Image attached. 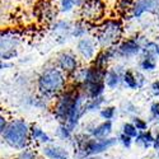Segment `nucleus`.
Returning a JSON list of instances; mask_svg holds the SVG:
<instances>
[{
	"instance_id": "473e14b6",
	"label": "nucleus",
	"mask_w": 159,
	"mask_h": 159,
	"mask_svg": "<svg viewBox=\"0 0 159 159\" xmlns=\"http://www.w3.org/2000/svg\"><path fill=\"white\" fill-rule=\"evenodd\" d=\"M150 89H152V92H153L154 96H159V79H158V80H154V82L152 83Z\"/></svg>"
},
{
	"instance_id": "ddd939ff",
	"label": "nucleus",
	"mask_w": 159,
	"mask_h": 159,
	"mask_svg": "<svg viewBox=\"0 0 159 159\" xmlns=\"http://www.w3.org/2000/svg\"><path fill=\"white\" fill-rule=\"evenodd\" d=\"M57 13H59V10H57L56 4H52L50 0H42V2H39L36 7L37 18L45 23H52L54 20H56Z\"/></svg>"
},
{
	"instance_id": "7c9ffc66",
	"label": "nucleus",
	"mask_w": 159,
	"mask_h": 159,
	"mask_svg": "<svg viewBox=\"0 0 159 159\" xmlns=\"http://www.w3.org/2000/svg\"><path fill=\"white\" fill-rule=\"evenodd\" d=\"M150 115L154 120H159V101H155L150 104Z\"/></svg>"
},
{
	"instance_id": "2f4dec72",
	"label": "nucleus",
	"mask_w": 159,
	"mask_h": 159,
	"mask_svg": "<svg viewBox=\"0 0 159 159\" xmlns=\"http://www.w3.org/2000/svg\"><path fill=\"white\" fill-rule=\"evenodd\" d=\"M8 117L4 115V113H2L0 112V135L3 134V131H4V129L7 127V125H8Z\"/></svg>"
},
{
	"instance_id": "f03ea898",
	"label": "nucleus",
	"mask_w": 159,
	"mask_h": 159,
	"mask_svg": "<svg viewBox=\"0 0 159 159\" xmlns=\"http://www.w3.org/2000/svg\"><path fill=\"white\" fill-rule=\"evenodd\" d=\"M73 145L75 148V152L78 153L79 158H85L89 155H99L104 152L110 150L111 148L116 147L118 144L117 138H103V139H96L89 136L87 132H79V134L73 135Z\"/></svg>"
},
{
	"instance_id": "4be33fe9",
	"label": "nucleus",
	"mask_w": 159,
	"mask_h": 159,
	"mask_svg": "<svg viewBox=\"0 0 159 159\" xmlns=\"http://www.w3.org/2000/svg\"><path fill=\"white\" fill-rule=\"evenodd\" d=\"M104 104V97H96V98H87L85 101V111L88 112H96L99 111Z\"/></svg>"
},
{
	"instance_id": "393cba45",
	"label": "nucleus",
	"mask_w": 159,
	"mask_h": 159,
	"mask_svg": "<svg viewBox=\"0 0 159 159\" xmlns=\"http://www.w3.org/2000/svg\"><path fill=\"white\" fill-rule=\"evenodd\" d=\"M117 115V108L115 106H106L99 110V117L103 120H113Z\"/></svg>"
},
{
	"instance_id": "58836bf2",
	"label": "nucleus",
	"mask_w": 159,
	"mask_h": 159,
	"mask_svg": "<svg viewBox=\"0 0 159 159\" xmlns=\"http://www.w3.org/2000/svg\"><path fill=\"white\" fill-rule=\"evenodd\" d=\"M37 159H47L46 157H37Z\"/></svg>"
},
{
	"instance_id": "423d86ee",
	"label": "nucleus",
	"mask_w": 159,
	"mask_h": 159,
	"mask_svg": "<svg viewBox=\"0 0 159 159\" xmlns=\"http://www.w3.org/2000/svg\"><path fill=\"white\" fill-rule=\"evenodd\" d=\"M23 42L22 34L16 30H2L0 31V60L10 61L14 60Z\"/></svg>"
},
{
	"instance_id": "f3484780",
	"label": "nucleus",
	"mask_w": 159,
	"mask_h": 159,
	"mask_svg": "<svg viewBox=\"0 0 159 159\" xmlns=\"http://www.w3.org/2000/svg\"><path fill=\"white\" fill-rule=\"evenodd\" d=\"M122 73H124V70L120 69V66H116V68H107L106 76H104L106 87H107L108 89H116L122 83V80H121Z\"/></svg>"
},
{
	"instance_id": "b1692460",
	"label": "nucleus",
	"mask_w": 159,
	"mask_h": 159,
	"mask_svg": "<svg viewBox=\"0 0 159 159\" xmlns=\"http://www.w3.org/2000/svg\"><path fill=\"white\" fill-rule=\"evenodd\" d=\"M56 135H57V138L60 139V140H62V141H70L71 139H73V135H74V132L66 126L65 124H61L60 122V125H59V127H57V130H56Z\"/></svg>"
},
{
	"instance_id": "f257e3e1",
	"label": "nucleus",
	"mask_w": 159,
	"mask_h": 159,
	"mask_svg": "<svg viewBox=\"0 0 159 159\" xmlns=\"http://www.w3.org/2000/svg\"><path fill=\"white\" fill-rule=\"evenodd\" d=\"M69 76L61 71L56 65L47 66L37 78V89L39 98L43 101H54L66 88Z\"/></svg>"
},
{
	"instance_id": "6e6552de",
	"label": "nucleus",
	"mask_w": 159,
	"mask_h": 159,
	"mask_svg": "<svg viewBox=\"0 0 159 159\" xmlns=\"http://www.w3.org/2000/svg\"><path fill=\"white\" fill-rule=\"evenodd\" d=\"M147 38H138L135 37H130L121 39L116 46H113L115 52H116V57H121V59H131L139 56L143 51V43L145 42Z\"/></svg>"
},
{
	"instance_id": "9b49d317",
	"label": "nucleus",
	"mask_w": 159,
	"mask_h": 159,
	"mask_svg": "<svg viewBox=\"0 0 159 159\" xmlns=\"http://www.w3.org/2000/svg\"><path fill=\"white\" fill-rule=\"evenodd\" d=\"M130 14L134 19H140L145 14L159 17V0H136L130 9Z\"/></svg>"
},
{
	"instance_id": "4c0bfd02",
	"label": "nucleus",
	"mask_w": 159,
	"mask_h": 159,
	"mask_svg": "<svg viewBox=\"0 0 159 159\" xmlns=\"http://www.w3.org/2000/svg\"><path fill=\"white\" fill-rule=\"evenodd\" d=\"M83 2H84V0H75V3H76V5H78V7L80 5V4L83 3Z\"/></svg>"
},
{
	"instance_id": "39448f33",
	"label": "nucleus",
	"mask_w": 159,
	"mask_h": 159,
	"mask_svg": "<svg viewBox=\"0 0 159 159\" xmlns=\"http://www.w3.org/2000/svg\"><path fill=\"white\" fill-rule=\"evenodd\" d=\"M79 93H80V88L70 83V85L69 84L66 85V88L54 99L52 115H54V117L59 122L64 124L66 121L71 108L74 107V104L76 102Z\"/></svg>"
},
{
	"instance_id": "ea45409f",
	"label": "nucleus",
	"mask_w": 159,
	"mask_h": 159,
	"mask_svg": "<svg viewBox=\"0 0 159 159\" xmlns=\"http://www.w3.org/2000/svg\"><path fill=\"white\" fill-rule=\"evenodd\" d=\"M157 155H158V158H159V149L157 150Z\"/></svg>"
},
{
	"instance_id": "c756f323",
	"label": "nucleus",
	"mask_w": 159,
	"mask_h": 159,
	"mask_svg": "<svg viewBox=\"0 0 159 159\" xmlns=\"http://www.w3.org/2000/svg\"><path fill=\"white\" fill-rule=\"evenodd\" d=\"M117 140H118V143H120V144L122 145V147H124V148H126V149L131 148L132 143H134V139H132V138H130V136H127V135H125L124 132H121V134L118 135Z\"/></svg>"
},
{
	"instance_id": "412c9836",
	"label": "nucleus",
	"mask_w": 159,
	"mask_h": 159,
	"mask_svg": "<svg viewBox=\"0 0 159 159\" xmlns=\"http://www.w3.org/2000/svg\"><path fill=\"white\" fill-rule=\"evenodd\" d=\"M121 80L122 83L129 88V89H139V84H138V74L136 71L131 70V69H125L122 75H121Z\"/></svg>"
},
{
	"instance_id": "a878e982",
	"label": "nucleus",
	"mask_w": 159,
	"mask_h": 159,
	"mask_svg": "<svg viewBox=\"0 0 159 159\" xmlns=\"http://www.w3.org/2000/svg\"><path fill=\"white\" fill-rule=\"evenodd\" d=\"M121 111L125 113V115H129V116H135L136 112H138V107L134 104V103H131L130 101H125L121 103Z\"/></svg>"
},
{
	"instance_id": "1a4fd4ad",
	"label": "nucleus",
	"mask_w": 159,
	"mask_h": 159,
	"mask_svg": "<svg viewBox=\"0 0 159 159\" xmlns=\"http://www.w3.org/2000/svg\"><path fill=\"white\" fill-rule=\"evenodd\" d=\"M55 65L70 78L79 68H80L82 62H80L79 56L76 55V52H73L70 50H64V51H60L56 55Z\"/></svg>"
},
{
	"instance_id": "cd10ccee",
	"label": "nucleus",
	"mask_w": 159,
	"mask_h": 159,
	"mask_svg": "<svg viewBox=\"0 0 159 159\" xmlns=\"http://www.w3.org/2000/svg\"><path fill=\"white\" fill-rule=\"evenodd\" d=\"M16 159H37V153L28 147L23 150H19V154L16 157Z\"/></svg>"
},
{
	"instance_id": "2eb2a0df",
	"label": "nucleus",
	"mask_w": 159,
	"mask_h": 159,
	"mask_svg": "<svg viewBox=\"0 0 159 159\" xmlns=\"http://www.w3.org/2000/svg\"><path fill=\"white\" fill-rule=\"evenodd\" d=\"M42 154L47 159H71L70 152L68 149L62 147V145L54 144V143H48L43 145Z\"/></svg>"
},
{
	"instance_id": "a211bd4d",
	"label": "nucleus",
	"mask_w": 159,
	"mask_h": 159,
	"mask_svg": "<svg viewBox=\"0 0 159 159\" xmlns=\"http://www.w3.org/2000/svg\"><path fill=\"white\" fill-rule=\"evenodd\" d=\"M30 138H31V141L37 143V144H42V145L52 143L51 136L47 134L45 130H42L41 127L37 126V125L30 126Z\"/></svg>"
},
{
	"instance_id": "aec40b11",
	"label": "nucleus",
	"mask_w": 159,
	"mask_h": 159,
	"mask_svg": "<svg viewBox=\"0 0 159 159\" xmlns=\"http://www.w3.org/2000/svg\"><path fill=\"white\" fill-rule=\"evenodd\" d=\"M134 141L136 145L144 148V149H149L152 148L153 141H154V135L150 130H144V131H139V134L134 138Z\"/></svg>"
},
{
	"instance_id": "f704fd0d",
	"label": "nucleus",
	"mask_w": 159,
	"mask_h": 159,
	"mask_svg": "<svg viewBox=\"0 0 159 159\" xmlns=\"http://www.w3.org/2000/svg\"><path fill=\"white\" fill-rule=\"evenodd\" d=\"M11 66V64L9 62V61H3V60H0V71H2L3 69H8V68H10Z\"/></svg>"
},
{
	"instance_id": "72a5a7b5",
	"label": "nucleus",
	"mask_w": 159,
	"mask_h": 159,
	"mask_svg": "<svg viewBox=\"0 0 159 159\" xmlns=\"http://www.w3.org/2000/svg\"><path fill=\"white\" fill-rule=\"evenodd\" d=\"M152 148L157 152L159 149V131L157 132V134L154 135V141H153V145H152Z\"/></svg>"
},
{
	"instance_id": "0eeeda50",
	"label": "nucleus",
	"mask_w": 159,
	"mask_h": 159,
	"mask_svg": "<svg viewBox=\"0 0 159 159\" xmlns=\"http://www.w3.org/2000/svg\"><path fill=\"white\" fill-rule=\"evenodd\" d=\"M107 5L104 0H84L78 7L79 19H83L90 24H98L106 17Z\"/></svg>"
},
{
	"instance_id": "dca6fc26",
	"label": "nucleus",
	"mask_w": 159,
	"mask_h": 159,
	"mask_svg": "<svg viewBox=\"0 0 159 159\" xmlns=\"http://www.w3.org/2000/svg\"><path fill=\"white\" fill-rule=\"evenodd\" d=\"M157 66H158V61L154 52L143 50L140 54V60H139V69L143 73H152L157 69Z\"/></svg>"
},
{
	"instance_id": "7ed1b4c3",
	"label": "nucleus",
	"mask_w": 159,
	"mask_h": 159,
	"mask_svg": "<svg viewBox=\"0 0 159 159\" xmlns=\"http://www.w3.org/2000/svg\"><path fill=\"white\" fill-rule=\"evenodd\" d=\"M93 32L99 48H111L122 39L125 28L120 19L104 18L102 22L96 24Z\"/></svg>"
},
{
	"instance_id": "6ab92c4d",
	"label": "nucleus",
	"mask_w": 159,
	"mask_h": 159,
	"mask_svg": "<svg viewBox=\"0 0 159 159\" xmlns=\"http://www.w3.org/2000/svg\"><path fill=\"white\" fill-rule=\"evenodd\" d=\"M94 27V24H90L83 19H78L76 22L73 23L71 28V37L74 38H82L84 36H88L92 31V28Z\"/></svg>"
},
{
	"instance_id": "e433bc0d",
	"label": "nucleus",
	"mask_w": 159,
	"mask_h": 159,
	"mask_svg": "<svg viewBox=\"0 0 159 159\" xmlns=\"http://www.w3.org/2000/svg\"><path fill=\"white\" fill-rule=\"evenodd\" d=\"M83 159H102V158L98 157V155H89V157H85V158H83Z\"/></svg>"
},
{
	"instance_id": "f8f14e48",
	"label": "nucleus",
	"mask_w": 159,
	"mask_h": 159,
	"mask_svg": "<svg viewBox=\"0 0 159 159\" xmlns=\"http://www.w3.org/2000/svg\"><path fill=\"white\" fill-rule=\"evenodd\" d=\"M73 23L69 19H56L51 23V32L57 42L62 43L71 38Z\"/></svg>"
},
{
	"instance_id": "c9c22d12",
	"label": "nucleus",
	"mask_w": 159,
	"mask_h": 159,
	"mask_svg": "<svg viewBox=\"0 0 159 159\" xmlns=\"http://www.w3.org/2000/svg\"><path fill=\"white\" fill-rule=\"evenodd\" d=\"M154 54H155V56L159 59V43H157V42H155V45H154Z\"/></svg>"
},
{
	"instance_id": "4468645a",
	"label": "nucleus",
	"mask_w": 159,
	"mask_h": 159,
	"mask_svg": "<svg viewBox=\"0 0 159 159\" xmlns=\"http://www.w3.org/2000/svg\"><path fill=\"white\" fill-rule=\"evenodd\" d=\"M113 131V122L112 120H103L101 124L97 125H88L85 127V132L96 139H103V138H108L111 136Z\"/></svg>"
},
{
	"instance_id": "c85d7f7f",
	"label": "nucleus",
	"mask_w": 159,
	"mask_h": 159,
	"mask_svg": "<svg viewBox=\"0 0 159 159\" xmlns=\"http://www.w3.org/2000/svg\"><path fill=\"white\" fill-rule=\"evenodd\" d=\"M132 124L135 125V127L139 130V131H144V130H148V126H149V124H148V121L147 120H144V118H141V117H139V116H132V121H131Z\"/></svg>"
},
{
	"instance_id": "bb28decb",
	"label": "nucleus",
	"mask_w": 159,
	"mask_h": 159,
	"mask_svg": "<svg viewBox=\"0 0 159 159\" xmlns=\"http://www.w3.org/2000/svg\"><path fill=\"white\" fill-rule=\"evenodd\" d=\"M122 131L121 132H124L125 135H127V136H130V138H132L134 139L138 134H139V130L135 127V125L132 124V122H125L124 125H122V129H121Z\"/></svg>"
},
{
	"instance_id": "5701e85b",
	"label": "nucleus",
	"mask_w": 159,
	"mask_h": 159,
	"mask_svg": "<svg viewBox=\"0 0 159 159\" xmlns=\"http://www.w3.org/2000/svg\"><path fill=\"white\" fill-rule=\"evenodd\" d=\"M56 7L59 13H64V14H69V13H73L75 9H78L75 0H57Z\"/></svg>"
},
{
	"instance_id": "9d476101",
	"label": "nucleus",
	"mask_w": 159,
	"mask_h": 159,
	"mask_svg": "<svg viewBox=\"0 0 159 159\" xmlns=\"http://www.w3.org/2000/svg\"><path fill=\"white\" fill-rule=\"evenodd\" d=\"M98 50H99V46L96 41V38L89 34L82 38H78V42L75 45L76 55L83 62H90L97 55Z\"/></svg>"
},
{
	"instance_id": "20e7f679",
	"label": "nucleus",
	"mask_w": 159,
	"mask_h": 159,
	"mask_svg": "<svg viewBox=\"0 0 159 159\" xmlns=\"http://www.w3.org/2000/svg\"><path fill=\"white\" fill-rule=\"evenodd\" d=\"M4 143L16 150H23L30 147L31 138H30V125L23 118H16L8 122L7 127L4 129L3 134Z\"/></svg>"
}]
</instances>
